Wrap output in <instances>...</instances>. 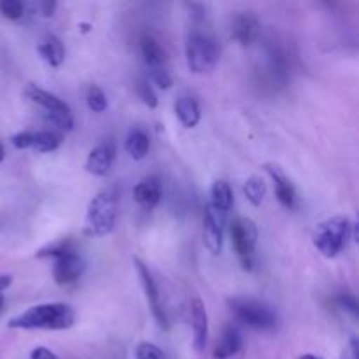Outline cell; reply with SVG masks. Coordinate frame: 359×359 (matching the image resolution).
<instances>
[{
    "instance_id": "83f0119b",
    "label": "cell",
    "mask_w": 359,
    "mask_h": 359,
    "mask_svg": "<svg viewBox=\"0 0 359 359\" xmlns=\"http://www.w3.org/2000/svg\"><path fill=\"white\" fill-rule=\"evenodd\" d=\"M137 359H165V354L161 353V349L154 344L142 342L137 346Z\"/></svg>"
},
{
    "instance_id": "f1b7e54d",
    "label": "cell",
    "mask_w": 359,
    "mask_h": 359,
    "mask_svg": "<svg viewBox=\"0 0 359 359\" xmlns=\"http://www.w3.org/2000/svg\"><path fill=\"white\" fill-rule=\"evenodd\" d=\"M149 76H151V81H153L158 88H161V90H168V88H172V84H174L167 67H165V69L149 70Z\"/></svg>"
},
{
    "instance_id": "1f68e13d",
    "label": "cell",
    "mask_w": 359,
    "mask_h": 359,
    "mask_svg": "<svg viewBox=\"0 0 359 359\" xmlns=\"http://www.w3.org/2000/svg\"><path fill=\"white\" fill-rule=\"evenodd\" d=\"M339 305L342 309H346V311H351L354 316L358 314V305H356V300H354L353 297H349V294H346V297H340L339 298Z\"/></svg>"
},
{
    "instance_id": "d590c367",
    "label": "cell",
    "mask_w": 359,
    "mask_h": 359,
    "mask_svg": "<svg viewBox=\"0 0 359 359\" xmlns=\"http://www.w3.org/2000/svg\"><path fill=\"white\" fill-rule=\"evenodd\" d=\"M4 158H6V149H4V146L0 144V163L4 161Z\"/></svg>"
},
{
    "instance_id": "e575fe53",
    "label": "cell",
    "mask_w": 359,
    "mask_h": 359,
    "mask_svg": "<svg viewBox=\"0 0 359 359\" xmlns=\"http://www.w3.org/2000/svg\"><path fill=\"white\" fill-rule=\"evenodd\" d=\"M344 359H358V342H356V339L351 340V351H349V354H347V356Z\"/></svg>"
},
{
    "instance_id": "ac0fdd59",
    "label": "cell",
    "mask_w": 359,
    "mask_h": 359,
    "mask_svg": "<svg viewBox=\"0 0 359 359\" xmlns=\"http://www.w3.org/2000/svg\"><path fill=\"white\" fill-rule=\"evenodd\" d=\"M140 51H142L144 62H146L147 69H165V51L156 39L151 37V35L147 34L142 35V37H140Z\"/></svg>"
},
{
    "instance_id": "7a4b0ae2",
    "label": "cell",
    "mask_w": 359,
    "mask_h": 359,
    "mask_svg": "<svg viewBox=\"0 0 359 359\" xmlns=\"http://www.w3.org/2000/svg\"><path fill=\"white\" fill-rule=\"evenodd\" d=\"M116 219H118V191L114 188H107L98 193L88 205L84 231L90 237H105L114 230Z\"/></svg>"
},
{
    "instance_id": "7402d4cb",
    "label": "cell",
    "mask_w": 359,
    "mask_h": 359,
    "mask_svg": "<svg viewBox=\"0 0 359 359\" xmlns=\"http://www.w3.org/2000/svg\"><path fill=\"white\" fill-rule=\"evenodd\" d=\"M62 144V135L56 132H49V130H42V132H32V149L37 153H53Z\"/></svg>"
},
{
    "instance_id": "8992f818",
    "label": "cell",
    "mask_w": 359,
    "mask_h": 359,
    "mask_svg": "<svg viewBox=\"0 0 359 359\" xmlns=\"http://www.w3.org/2000/svg\"><path fill=\"white\" fill-rule=\"evenodd\" d=\"M25 95H27V98L32 104H35L41 109L46 121L51 123L53 126H56L60 130L74 128V116L70 112L69 105L62 98L42 90V88L35 86V84H28L27 90H25Z\"/></svg>"
},
{
    "instance_id": "7c38bea8",
    "label": "cell",
    "mask_w": 359,
    "mask_h": 359,
    "mask_svg": "<svg viewBox=\"0 0 359 359\" xmlns=\"http://www.w3.org/2000/svg\"><path fill=\"white\" fill-rule=\"evenodd\" d=\"M191 328H193V347L202 353L209 339V318H207L205 305L200 298L191 302Z\"/></svg>"
},
{
    "instance_id": "836d02e7",
    "label": "cell",
    "mask_w": 359,
    "mask_h": 359,
    "mask_svg": "<svg viewBox=\"0 0 359 359\" xmlns=\"http://www.w3.org/2000/svg\"><path fill=\"white\" fill-rule=\"evenodd\" d=\"M11 283H13L11 276H0V293H4L11 286Z\"/></svg>"
},
{
    "instance_id": "cb8c5ba5",
    "label": "cell",
    "mask_w": 359,
    "mask_h": 359,
    "mask_svg": "<svg viewBox=\"0 0 359 359\" xmlns=\"http://www.w3.org/2000/svg\"><path fill=\"white\" fill-rule=\"evenodd\" d=\"M69 252H76V248L70 241H60L55 244H49L46 248H42L41 251H37V258H62V256L69 255Z\"/></svg>"
},
{
    "instance_id": "ba28073f",
    "label": "cell",
    "mask_w": 359,
    "mask_h": 359,
    "mask_svg": "<svg viewBox=\"0 0 359 359\" xmlns=\"http://www.w3.org/2000/svg\"><path fill=\"white\" fill-rule=\"evenodd\" d=\"M224 217L226 214L217 210L210 203H205L203 207V244L212 255H219L223 249Z\"/></svg>"
},
{
    "instance_id": "d6986e66",
    "label": "cell",
    "mask_w": 359,
    "mask_h": 359,
    "mask_svg": "<svg viewBox=\"0 0 359 359\" xmlns=\"http://www.w3.org/2000/svg\"><path fill=\"white\" fill-rule=\"evenodd\" d=\"M37 49L39 53H41L42 60H44L49 67H55L56 69V67L62 65L63 60H65V49H63L62 41L53 34L46 35V39L39 44Z\"/></svg>"
},
{
    "instance_id": "52a82bcc",
    "label": "cell",
    "mask_w": 359,
    "mask_h": 359,
    "mask_svg": "<svg viewBox=\"0 0 359 359\" xmlns=\"http://www.w3.org/2000/svg\"><path fill=\"white\" fill-rule=\"evenodd\" d=\"M231 244L237 252L241 265L244 270H251L255 266V249L258 242V228L255 221L249 217H237L230 228Z\"/></svg>"
},
{
    "instance_id": "3957f363",
    "label": "cell",
    "mask_w": 359,
    "mask_h": 359,
    "mask_svg": "<svg viewBox=\"0 0 359 359\" xmlns=\"http://www.w3.org/2000/svg\"><path fill=\"white\" fill-rule=\"evenodd\" d=\"M353 226L351 219L347 216H335L330 219L323 221L314 231L316 249L321 252L325 258H335L339 252L347 245L351 233H353Z\"/></svg>"
},
{
    "instance_id": "44dd1931",
    "label": "cell",
    "mask_w": 359,
    "mask_h": 359,
    "mask_svg": "<svg viewBox=\"0 0 359 359\" xmlns=\"http://www.w3.org/2000/svg\"><path fill=\"white\" fill-rule=\"evenodd\" d=\"M126 153L133 158V160H144L149 151V137L144 130L135 128L130 132L128 139H126Z\"/></svg>"
},
{
    "instance_id": "d6a6232c",
    "label": "cell",
    "mask_w": 359,
    "mask_h": 359,
    "mask_svg": "<svg viewBox=\"0 0 359 359\" xmlns=\"http://www.w3.org/2000/svg\"><path fill=\"white\" fill-rule=\"evenodd\" d=\"M37 7L41 9L42 16L49 18V16H53V13H55L56 2H51V0H44V2H39Z\"/></svg>"
},
{
    "instance_id": "d4e9b609",
    "label": "cell",
    "mask_w": 359,
    "mask_h": 359,
    "mask_svg": "<svg viewBox=\"0 0 359 359\" xmlns=\"http://www.w3.org/2000/svg\"><path fill=\"white\" fill-rule=\"evenodd\" d=\"M86 102L88 107L91 109L93 112H104L107 109V97H105L104 90L100 86H90L86 95Z\"/></svg>"
},
{
    "instance_id": "6da1fadb",
    "label": "cell",
    "mask_w": 359,
    "mask_h": 359,
    "mask_svg": "<svg viewBox=\"0 0 359 359\" xmlns=\"http://www.w3.org/2000/svg\"><path fill=\"white\" fill-rule=\"evenodd\" d=\"M76 323V312L65 304H42L27 309L11 319L13 330H69Z\"/></svg>"
},
{
    "instance_id": "5bb4252c",
    "label": "cell",
    "mask_w": 359,
    "mask_h": 359,
    "mask_svg": "<svg viewBox=\"0 0 359 359\" xmlns=\"http://www.w3.org/2000/svg\"><path fill=\"white\" fill-rule=\"evenodd\" d=\"M161 182L156 177H149L140 181L133 188V198L144 209H154L161 200Z\"/></svg>"
},
{
    "instance_id": "4316f807",
    "label": "cell",
    "mask_w": 359,
    "mask_h": 359,
    "mask_svg": "<svg viewBox=\"0 0 359 359\" xmlns=\"http://www.w3.org/2000/svg\"><path fill=\"white\" fill-rule=\"evenodd\" d=\"M139 97H140V100L144 102V105H147L149 109L158 107V97H156V93H154L153 86L149 84V81L142 79L139 83Z\"/></svg>"
},
{
    "instance_id": "5b68a950",
    "label": "cell",
    "mask_w": 359,
    "mask_h": 359,
    "mask_svg": "<svg viewBox=\"0 0 359 359\" xmlns=\"http://www.w3.org/2000/svg\"><path fill=\"white\" fill-rule=\"evenodd\" d=\"M230 309L237 321L258 332L273 330L279 323L276 309L265 302L252 300V298H233L230 300Z\"/></svg>"
},
{
    "instance_id": "f546056e",
    "label": "cell",
    "mask_w": 359,
    "mask_h": 359,
    "mask_svg": "<svg viewBox=\"0 0 359 359\" xmlns=\"http://www.w3.org/2000/svg\"><path fill=\"white\" fill-rule=\"evenodd\" d=\"M11 142L16 149H28V147H32V132L16 133V135H13Z\"/></svg>"
},
{
    "instance_id": "30bf717a",
    "label": "cell",
    "mask_w": 359,
    "mask_h": 359,
    "mask_svg": "<svg viewBox=\"0 0 359 359\" xmlns=\"http://www.w3.org/2000/svg\"><path fill=\"white\" fill-rule=\"evenodd\" d=\"M116 158V146L112 140H104L97 147L91 149L86 160V172L97 177H104L109 174Z\"/></svg>"
},
{
    "instance_id": "484cf974",
    "label": "cell",
    "mask_w": 359,
    "mask_h": 359,
    "mask_svg": "<svg viewBox=\"0 0 359 359\" xmlns=\"http://www.w3.org/2000/svg\"><path fill=\"white\" fill-rule=\"evenodd\" d=\"M0 13H2L7 20L18 21L23 18L25 6L20 0H2V2H0Z\"/></svg>"
},
{
    "instance_id": "9c48e42d",
    "label": "cell",
    "mask_w": 359,
    "mask_h": 359,
    "mask_svg": "<svg viewBox=\"0 0 359 359\" xmlns=\"http://www.w3.org/2000/svg\"><path fill=\"white\" fill-rule=\"evenodd\" d=\"M133 265H135L137 273H139V277H140V283H142L144 293H146L147 304H149L154 319H156V323L160 325V328L167 330L168 321H167V316H165L163 307H161L160 291H158V286H156V283H154L153 276H151L149 269H147V266L144 265L139 258H133Z\"/></svg>"
},
{
    "instance_id": "4dcf8cb0",
    "label": "cell",
    "mask_w": 359,
    "mask_h": 359,
    "mask_svg": "<svg viewBox=\"0 0 359 359\" xmlns=\"http://www.w3.org/2000/svg\"><path fill=\"white\" fill-rule=\"evenodd\" d=\"M30 359H58V356H56L53 351L46 349V347H35V349L32 351Z\"/></svg>"
},
{
    "instance_id": "74e56055",
    "label": "cell",
    "mask_w": 359,
    "mask_h": 359,
    "mask_svg": "<svg viewBox=\"0 0 359 359\" xmlns=\"http://www.w3.org/2000/svg\"><path fill=\"white\" fill-rule=\"evenodd\" d=\"M300 359H323V358H318V356H314V354H305V356H302Z\"/></svg>"
},
{
    "instance_id": "8d00e7d4",
    "label": "cell",
    "mask_w": 359,
    "mask_h": 359,
    "mask_svg": "<svg viewBox=\"0 0 359 359\" xmlns=\"http://www.w3.org/2000/svg\"><path fill=\"white\" fill-rule=\"evenodd\" d=\"M4 304H6V297H4V293H0V311L4 309Z\"/></svg>"
},
{
    "instance_id": "2e32d148",
    "label": "cell",
    "mask_w": 359,
    "mask_h": 359,
    "mask_svg": "<svg viewBox=\"0 0 359 359\" xmlns=\"http://www.w3.org/2000/svg\"><path fill=\"white\" fill-rule=\"evenodd\" d=\"M175 116L179 118V121L182 123V126L186 128H193L200 123L202 118V112H200V105L191 95H179L177 100H175Z\"/></svg>"
},
{
    "instance_id": "9a60e30c",
    "label": "cell",
    "mask_w": 359,
    "mask_h": 359,
    "mask_svg": "<svg viewBox=\"0 0 359 359\" xmlns=\"http://www.w3.org/2000/svg\"><path fill=\"white\" fill-rule=\"evenodd\" d=\"M259 34V23L252 14H238L231 25V37L241 46H249Z\"/></svg>"
},
{
    "instance_id": "277c9868",
    "label": "cell",
    "mask_w": 359,
    "mask_h": 359,
    "mask_svg": "<svg viewBox=\"0 0 359 359\" xmlns=\"http://www.w3.org/2000/svg\"><path fill=\"white\" fill-rule=\"evenodd\" d=\"M186 62L193 74H205L214 70L219 62V48L212 35L202 30H191L186 39Z\"/></svg>"
},
{
    "instance_id": "e0dca14e",
    "label": "cell",
    "mask_w": 359,
    "mask_h": 359,
    "mask_svg": "<svg viewBox=\"0 0 359 359\" xmlns=\"http://www.w3.org/2000/svg\"><path fill=\"white\" fill-rule=\"evenodd\" d=\"M242 349V333L237 326H226L217 340L216 349H214V358L216 359H228Z\"/></svg>"
},
{
    "instance_id": "4fadbf2b",
    "label": "cell",
    "mask_w": 359,
    "mask_h": 359,
    "mask_svg": "<svg viewBox=\"0 0 359 359\" xmlns=\"http://www.w3.org/2000/svg\"><path fill=\"white\" fill-rule=\"evenodd\" d=\"M265 170L266 174L272 177L277 200H279L286 209H294V205H297V191H294V186L291 184L287 175L284 174L279 167H276V165H265Z\"/></svg>"
},
{
    "instance_id": "8fae6325",
    "label": "cell",
    "mask_w": 359,
    "mask_h": 359,
    "mask_svg": "<svg viewBox=\"0 0 359 359\" xmlns=\"http://www.w3.org/2000/svg\"><path fill=\"white\" fill-rule=\"evenodd\" d=\"M84 270V263L81 256L76 252H69V255L62 256L55 262L53 266V277L58 286H70V284L77 283Z\"/></svg>"
},
{
    "instance_id": "ffe728a7",
    "label": "cell",
    "mask_w": 359,
    "mask_h": 359,
    "mask_svg": "<svg viewBox=\"0 0 359 359\" xmlns=\"http://www.w3.org/2000/svg\"><path fill=\"white\" fill-rule=\"evenodd\" d=\"M210 205L216 207L217 210H221L223 214H226L228 210L233 205V193L228 182L224 181H216L210 188Z\"/></svg>"
},
{
    "instance_id": "603a6c76",
    "label": "cell",
    "mask_w": 359,
    "mask_h": 359,
    "mask_svg": "<svg viewBox=\"0 0 359 359\" xmlns=\"http://www.w3.org/2000/svg\"><path fill=\"white\" fill-rule=\"evenodd\" d=\"M244 195H245V198L252 203V205L259 207L263 203V200H265V195H266L265 182H263L259 177L248 179L244 184Z\"/></svg>"
}]
</instances>
